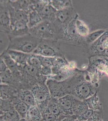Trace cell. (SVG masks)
I'll return each instance as SVG.
<instances>
[{
	"label": "cell",
	"instance_id": "obj_21",
	"mask_svg": "<svg viewBox=\"0 0 108 121\" xmlns=\"http://www.w3.org/2000/svg\"><path fill=\"white\" fill-rule=\"evenodd\" d=\"M14 108L19 114L20 117L23 119L26 118V114L29 107L26 103L20 99L15 103Z\"/></svg>",
	"mask_w": 108,
	"mask_h": 121
},
{
	"label": "cell",
	"instance_id": "obj_20",
	"mask_svg": "<svg viewBox=\"0 0 108 121\" xmlns=\"http://www.w3.org/2000/svg\"><path fill=\"white\" fill-rule=\"evenodd\" d=\"M78 16L75 19V26L79 36L82 38L87 37L89 35V28L88 25L83 21L79 19Z\"/></svg>",
	"mask_w": 108,
	"mask_h": 121
},
{
	"label": "cell",
	"instance_id": "obj_25",
	"mask_svg": "<svg viewBox=\"0 0 108 121\" xmlns=\"http://www.w3.org/2000/svg\"><path fill=\"white\" fill-rule=\"evenodd\" d=\"M12 72L8 69L5 72H0V81L1 84L7 85L11 83L13 79Z\"/></svg>",
	"mask_w": 108,
	"mask_h": 121
},
{
	"label": "cell",
	"instance_id": "obj_35",
	"mask_svg": "<svg viewBox=\"0 0 108 121\" xmlns=\"http://www.w3.org/2000/svg\"><path fill=\"white\" fill-rule=\"evenodd\" d=\"M78 121V120H77V119H76V120H75V121Z\"/></svg>",
	"mask_w": 108,
	"mask_h": 121
},
{
	"label": "cell",
	"instance_id": "obj_23",
	"mask_svg": "<svg viewBox=\"0 0 108 121\" xmlns=\"http://www.w3.org/2000/svg\"><path fill=\"white\" fill-rule=\"evenodd\" d=\"M20 116L14 108H11L6 112L3 120L5 121H19Z\"/></svg>",
	"mask_w": 108,
	"mask_h": 121
},
{
	"label": "cell",
	"instance_id": "obj_17",
	"mask_svg": "<svg viewBox=\"0 0 108 121\" xmlns=\"http://www.w3.org/2000/svg\"><path fill=\"white\" fill-rule=\"evenodd\" d=\"M43 21L40 14L37 11L31 10L28 13V22L27 26L29 29L36 26Z\"/></svg>",
	"mask_w": 108,
	"mask_h": 121
},
{
	"label": "cell",
	"instance_id": "obj_24",
	"mask_svg": "<svg viewBox=\"0 0 108 121\" xmlns=\"http://www.w3.org/2000/svg\"><path fill=\"white\" fill-rule=\"evenodd\" d=\"M88 109L89 107L86 102L84 100H81L75 107L73 110V114L77 118Z\"/></svg>",
	"mask_w": 108,
	"mask_h": 121
},
{
	"label": "cell",
	"instance_id": "obj_37",
	"mask_svg": "<svg viewBox=\"0 0 108 121\" xmlns=\"http://www.w3.org/2000/svg\"><path fill=\"white\" fill-rule=\"evenodd\" d=\"M77 120H78V119H77ZM78 121H79V120H78Z\"/></svg>",
	"mask_w": 108,
	"mask_h": 121
},
{
	"label": "cell",
	"instance_id": "obj_28",
	"mask_svg": "<svg viewBox=\"0 0 108 121\" xmlns=\"http://www.w3.org/2000/svg\"><path fill=\"white\" fill-rule=\"evenodd\" d=\"M36 56L39 59L42 67L52 68V57H48L39 55H36Z\"/></svg>",
	"mask_w": 108,
	"mask_h": 121
},
{
	"label": "cell",
	"instance_id": "obj_8",
	"mask_svg": "<svg viewBox=\"0 0 108 121\" xmlns=\"http://www.w3.org/2000/svg\"><path fill=\"white\" fill-rule=\"evenodd\" d=\"M78 15L75 12L73 7L57 11L53 23L56 29H59L67 24Z\"/></svg>",
	"mask_w": 108,
	"mask_h": 121
},
{
	"label": "cell",
	"instance_id": "obj_9",
	"mask_svg": "<svg viewBox=\"0 0 108 121\" xmlns=\"http://www.w3.org/2000/svg\"><path fill=\"white\" fill-rule=\"evenodd\" d=\"M31 91L33 94L38 106L47 102L51 99V94L47 86L41 84H36Z\"/></svg>",
	"mask_w": 108,
	"mask_h": 121
},
{
	"label": "cell",
	"instance_id": "obj_7",
	"mask_svg": "<svg viewBox=\"0 0 108 121\" xmlns=\"http://www.w3.org/2000/svg\"><path fill=\"white\" fill-rule=\"evenodd\" d=\"M57 101L61 110L62 114L67 116L73 115V110L81 100L69 94L57 99Z\"/></svg>",
	"mask_w": 108,
	"mask_h": 121
},
{
	"label": "cell",
	"instance_id": "obj_4",
	"mask_svg": "<svg viewBox=\"0 0 108 121\" xmlns=\"http://www.w3.org/2000/svg\"><path fill=\"white\" fill-rule=\"evenodd\" d=\"M29 33L41 40H56L57 36L55 24L47 20H43L36 26L29 29Z\"/></svg>",
	"mask_w": 108,
	"mask_h": 121
},
{
	"label": "cell",
	"instance_id": "obj_6",
	"mask_svg": "<svg viewBox=\"0 0 108 121\" xmlns=\"http://www.w3.org/2000/svg\"><path fill=\"white\" fill-rule=\"evenodd\" d=\"M53 40H41V42L33 54L48 57L64 58V55L56 42Z\"/></svg>",
	"mask_w": 108,
	"mask_h": 121
},
{
	"label": "cell",
	"instance_id": "obj_32",
	"mask_svg": "<svg viewBox=\"0 0 108 121\" xmlns=\"http://www.w3.org/2000/svg\"><path fill=\"white\" fill-rule=\"evenodd\" d=\"M40 72L43 76H49L52 74V68L42 67L41 69H40Z\"/></svg>",
	"mask_w": 108,
	"mask_h": 121
},
{
	"label": "cell",
	"instance_id": "obj_18",
	"mask_svg": "<svg viewBox=\"0 0 108 121\" xmlns=\"http://www.w3.org/2000/svg\"><path fill=\"white\" fill-rule=\"evenodd\" d=\"M84 101L88 104L89 109L94 111L103 110L102 105L97 95V92Z\"/></svg>",
	"mask_w": 108,
	"mask_h": 121
},
{
	"label": "cell",
	"instance_id": "obj_5",
	"mask_svg": "<svg viewBox=\"0 0 108 121\" xmlns=\"http://www.w3.org/2000/svg\"><path fill=\"white\" fill-rule=\"evenodd\" d=\"M97 92V86L82 77L78 78L71 95L81 100H85Z\"/></svg>",
	"mask_w": 108,
	"mask_h": 121
},
{
	"label": "cell",
	"instance_id": "obj_30",
	"mask_svg": "<svg viewBox=\"0 0 108 121\" xmlns=\"http://www.w3.org/2000/svg\"><path fill=\"white\" fill-rule=\"evenodd\" d=\"M94 111V110L89 108L78 117L77 119L79 121H87L92 115Z\"/></svg>",
	"mask_w": 108,
	"mask_h": 121
},
{
	"label": "cell",
	"instance_id": "obj_19",
	"mask_svg": "<svg viewBox=\"0 0 108 121\" xmlns=\"http://www.w3.org/2000/svg\"><path fill=\"white\" fill-rule=\"evenodd\" d=\"M48 112L58 116L62 113L61 110L58 103L57 99L52 98V99H51L48 100L46 110L44 112Z\"/></svg>",
	"mask_w": 108,
	"mask_h": 121
},
{
	"label": "cell",
	"instance_id": "obj_31",
	"mask_svg": "<svg viewBox=\"0 0 108 121\" xmlns=\"http://www.w3.org/2000/svg\"><path fill=\"white\" fill-rule=\"evenodd\" d=\"M103 112L102 111H94L92 115L87 121H100L103 120Z\"/></svg>",
	"mask_w": 108,
	"mask_h": 121
},
{
	"label": "cell",
	"instance_id": "obj_33",
	"mask_svg": "<svg viewBox=\"0 0 108 121\" xmlns=\"http://www.w3.org/2000/svg\"><path fill=\"white\" fill-rule=\"evenodd\" d=\"M8 69L7 65L6 64L4 60L2 58H0V72H5Z\"/></svg>",
	"mask_w": 108,
	"mask_h": 121
},
{
	"label": "cell",
	"instance_id": "obj_12",
	"mask_svg": "<svg viewBox=\"0 0 108 121\" xmlns=\"http://www.w3.org/2000/svg\"><path fill=\"white\" fill-rule=\"evenodd\" d=\"M56 11L57 10L51 4V1H48L38 13L40 14L43 20H47L53 23L55 19Z\"/></svg>",
	"mask_w": 108,
	"mask_h": 121
},
{
	"label": "cell",
	"instance_id": "obj_14",
	"mask_svg": "<svg viewBox=\"0 0 108 121\" xmlns=\"http://www.w3.org/2000/svg\"><path fill=\"white\" fill-rule=\"evenodd\" d=\"M0 58L4 60L9 69L13 73H19V71L18 70V65L11 58L6 51L2 53L0 55Z\"/></svg>",
	"mask_w": 108,
	"mask_h": 121
},
{
	"label": "cell",
	"instance_id": "obj_26",
	"mask_svg": "<svg viewBox=\"0 0 108 121\" xmlns=\"http://www.w3.org/2000/svg\"><path fill=\"white\" fill-rule=\"evenodd\" d=\"M105 32L104 30H97L89 34L85 40L87 44H92L98 40Z\"/></svg>",
	"mask_w": 108,
	"mask_h": 121
},
{
	"label": "cell",
	"instance_id": "obj_38",
	"mask_svg": "<svg viewBox=\"0 0 108 121\" xmlns=\"http://www.w3.org/2000/svg\"><path fill=\"white\" fill-rule=\"evenodd\" d=\"M103 121V120H101V121Z\"/></svg>",
	"mask_w": 108,
	"mask_h": 121
},
{
	"label": "cell",
	"instance_id": "obj_34",
	"mask_svg": "<svg viewBox=\"0 0 108 121\" xmlns=\"http://www.w3.org/2000/svg\"><path fill=\"white\" fill-rule=\"evenodd\" d=\"M77 118L75 115L67 116H65L60 121H74Z\"/></svg>",
	"mask_w": 108,
	"mask_h": 121
},
{
	"label": "cell",
	"instance_id": "obj_15",
	"mask_svg": "<svg viewBox=\"0 0 108 121\" xmlns=\"http://www.w3.org/2000/svg\"><path fill=\"white\" fill-rule=\"evenodd\" d=\"M27 121H42V114L37 105L29 108L26 114Z\"/></svg>",
	"mask_w": 108,
	"mask_h": 121
},
{
	"label": "cell",
	"instance_id": "obj_27",
	"mask_svg": "<svg viewBox=\"0 0 108 121\" xmlns=\"http://www.w3.org/2000/svg\"><path fill=\"white\" fill-rule=\"evenodd\" d=\"M27 64L40 69L42 68L39 59H38L36 55L33 54H30V56L27 60Z\"/></svg>",
	"mask_w": 108,
	"mask_h": 121
},
{
	"label": "cell",
	"instance_id": "obj_16",
	"mask_svg": "<svg viewBox=\"0 0 108 121\" xmlns=\"http://www.w3.org/2000/svg\"><path fill=\"white\" fill-rule=\"evenodd\" d=\"M20 99L26 103L29 108L37 105L36 100L31 91L25 90L21 92Z\"/></svg>",
	"mask_w": 108,
	"mask_h": 121
},
{
	"label": "cell",
	"instance_id": "obj_36",
	"mask_svg": "<svg viewBox=\"0 0 108 121\" xmlns=\"http://www.w3.org/2000/svg\"><path fill=\"white\" fill-rule=\"evenodd\" d=\"M1 121H4V120H1Z\"/></svg>",
	"mask_w": 108,
	"mask_h": 121
},
{
	"label": "cell",
	"instance_id": "obj_3",
	"mask_svg": "<svg viewBox=\"0 0 108 121\" xmlns=\"http://www.w3.org/2000/svg\"><path fill=\"white\" fill-rule=\"evenodd\" d=\"M69 78L63 81H58L51 78L47 80L46 85L49 90L52 98L59 99L67 95L71 94L78 78H76L72 84H71L72 79Z\"/></svg>",
	"mask_w": 108,
	"mask_h": 121
},
{
	"label": "cell",
	"instance_id": "obj_11",
	"mask_svg": "<svg viewBox=\"0 0 108 121\" xmlns=\"http://www.w3.org/2000/svg\"><path fill=\"white\" fill-rule=\"evenodd\" d=\"M0 32L7 35L11 32V17L8 4L0 1Z\"/></svg>",
	"mask_w": 108,
	"mask_h": 121
},
{
	"label": "cell",
	"instance_id": "obj_29",
	"mask_svg": "<svg viewBox=\"0 0 108 121\" xmlns=\"http://www.w3.org/2000/svg\"><path fill=\"white\" fill-rule=\"evenodd\" d=\"M42 121H60L58 116L55 114L45 112L42 113Z\"/></svg>",
	"mask_w": 108,
	"mask_h": 121
},
{
	"label": "cell",
	"instance_id": "obj_10",
	"mask_svg": "<svg viewBox=\"0 0 108 121\" xmlns=\"http://www.w3.org/2000/svg\"><path fill=\"white\" fill-rule=\"evenodd\" d=\"M90 51L96 55L108 56V32L103 34L90 46Z\"/></svg>",
	"mask_w": 108,
	"mask_h": 121
},
{
	"label": "cell",
	"instance_id": "obj_1",
	"mask_svg": "<svg viewBox=\"0 0 108 121\" xmlns=\"http://www.w3.org/2000/svg\"><path fill=\"white\" fill-rule=\"evenodd\" d=\"M9 40V44L7 50H14L29 54H33L41 41L30 33Z\"/></svg>",
	"mask_w": 108,
	"mask_h": 121
},
{
	"label": "cell",
	"instance_id": "obj_22",
	"mask_svg": "<svg viewBox=\"0 0 108 121\" xmlns=\"http://www.w3.org/2000/svg\"><path fill=\"white\" fill-rule=\"evenodd\" d=\"M51 4L57 11L73 7L71 0H51Z\"/></svg>",
	"mask_w": 108,
	"mask_h": 121
},
{
	"label": "cell",
	"instance_id": "obj_2",
	"mask_svg": "<svg viewBox=\"0 0 108 121\" xmlns=\"http://www.w3.org/2000/svg\"><path fill=\"white\" fill-rule=\"evenodd\" d=\"M78 16L67 25L58 29L56 40H63L75 45L86 46L87 44L86 40L79 36L76 28L75 19Z\"/></svg>",
	"mask_w": 108,
	"mask_h": 121
},
{
	"label": "cell",
	"instance_id": "obj_13",
	"mask_svg": "<svg viewBox=\"0 0 108 121\" xmlns=\"http://www.w3.org/2000/svg\"><path fill=\"white\" fill-rule=\"evenodd\" d=\"M6 51L17 65H24L27 64L30 54L11 50H6Z\"/></svg>",
	"mask_w": 108,
	"mask_h": 121
}]
</instances>
